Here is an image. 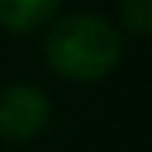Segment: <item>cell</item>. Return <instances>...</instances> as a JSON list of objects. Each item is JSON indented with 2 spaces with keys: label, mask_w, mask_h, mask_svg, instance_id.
I'll use <instances>...</instances> for the list:
<instances>
[{
  "label": "cell",
  "mask_w": 152,
  "mask_h": 152,
  "mask_svg": "<svg viewBox=\"0 0 152 152\" xmlns=\"http://www.w3.org/2000/svg\"><path fill=\"white\" fill-rule=\"evenodd\" d=\"M61 0H0V27L14 34H31L54 20Z\"/></svg>",
  "instance_id": "obj_3"
},
{
  "label": "cell",
  "mask_w": 152,
  "mask_h": 152,
  "mask_svg": "<svg viewBox=\"0 0 152 152\" xmlns=\"http://www.w3.org/2000/svg\"><path fill=\"white\" fill-rule=\"evenodd\" d=\"M51 71L68 81H98L122 61V34L98 14H71L51 27L44 41Z\"/></svg>",
  "instance_id": "obj_1"
},
{
  "label": "cell",
  "mask_w": 152,
  "mask_h": 152,
  "mask_svg": "<svg viewBox=\"0 0 152 152\" xmlns=\"http://www.w3.org/2000/svg\"><path fill=\"white\" fill-rule=\"evenodd\" d=\"M118 14L125 31L149 34L152 31V0H118Z\"/></svg>",
  "instance_id": "obj_4"
},
{
  "label": "cell",
  "mask_w": 152,
  "mask_h": 152,
  "mask_svg": "<svg viewBox=\"0 0 152 152\" xmlns=\"http://www.w3.org/2000/svg\"><path fill=\"white\" fill-rule=\"evenodd\" d=\"M51 122V102L37 85H7L0 91V139L27 142Z\"/></svg>",
  "instance_id": "obj_2"
}]
</instances>
